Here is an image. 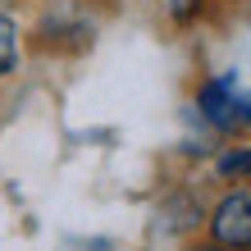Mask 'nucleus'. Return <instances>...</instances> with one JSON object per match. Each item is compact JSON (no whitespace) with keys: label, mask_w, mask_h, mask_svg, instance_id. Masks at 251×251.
<instances>
[{"label":"nucleus","mask_w":251,"mask_h":251,"mask_svg":"<svg viewBox=\"0 0 251 251\" xmlns=\"http://www.w3.org/2000/svg\"><path fill=\"white\" fill-rule=\"evenodd\" d=\"M238 92H242L238 73H215V78H205L197 87V96H192V114L201 119V128L219 132V137L242 132V124H238Z\"/></svg>","instance_id":"nucleus-1"},{"label":"nucleus","mask_w":251,"mask_h":251,"mask_svg":"<svg viewBox=\"0 0 251 251\" xmlns=\"http://www.w3.org/2000/svg\"><path fill=\"white\" fill-rule=\"evenodd\" d=\"M205 228H210V242L224 251H251V192L233 187L224 192L210 215H205Z\"/></svg>","instance_id":"nucleus-2"},{"label":"nucleus","mask_w":251,"mask_h":251,"mask_svg":"<svg viewBox=\"0 0 251 251\" xmlns=\"http://www.w3.org/2000/svg\"><path fill=\"white\" fill-rule=\"evenodd\" d=\"M37 41L50 50H87L92 46V23L78 9H50L37 23Z\"/></svg>","instance_id":"nucleus-3"},{"label":"nucleus","mask_w":251,"mask_h":251,"mask_svg":"<svg viewBox=\"0 0 251 251\" xmlns=\"http://www.w3.org/2000/svg\"><path fill=\"white\" fill-rule=\"evenodd\" d=\"M160 228H165V233H192V228H197L201 224V201L197 197H192V192L187 187H178V192H169V197L165 201H160Z\"/></svg>","instance_id":"nucleus-4"},{"label":"nucleus","mask_w":251,"mask_h":251,"mask_svg":"<svg viewBox=\"0 0 251 251\" xmlns=\"http://www.w3.org/2000/svg\"><path fill=\"white\" fill-rule=\"evenodd\" d=\"M215 178L219 183H251V142L224 146L215 155Z\"/></svg>","instance_id":"nucleus-5"},{"label":"nucleus","mask_w":251,"mask_h":251,"mask_svg":"<svg viewBox=\"0 0 251 251\" xmlns=\"http://www.w3.org/2000/svg\"><path fill=\"white\" fill-rule=\"evenodd\" d=\"M19 50H23V32H19V19L0 9V78H9L19 69Z\"/></svg>","instance_id":"nucleus-6"},{"label":"nucleus","mask_w":251,"mask_h":251,"mask_svg":"<svg viewBox=\"0 0 251 251\" xmlns=\"http://www.w3.org/2000/svg\"><path fill=\"white\" fill-rule=\"evenodd\" d=\"M160 5H165V14L174 23H192V19H201L205 0H160Z\"/></svg>","instance_id":"nucleus-7"},{"label":"nucleus","mask_w":251,"mask_h":251,"mask_svg":"<svg viewBox=\"0 0 251 251\" xmlns=\"http://www.w3.org/2000/svg\"><path fill=\"white\" fill-rule=\"evenodd\" d=\"M187 251H224V247H215V242H197V247H187Z\"/></svg>","instance_id":"nucleus-8"}]
</instances>
